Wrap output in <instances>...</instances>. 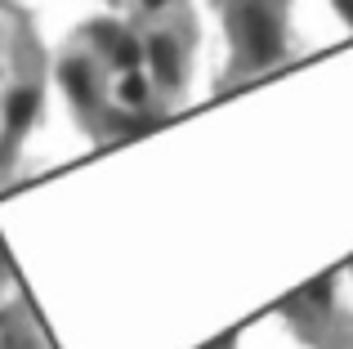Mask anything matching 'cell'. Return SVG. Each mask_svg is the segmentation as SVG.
Segmentation results:
<instances>
[{"label": "cell", "instance_id": "6da1fadb", "mask_svg": "<svg viewBox=\"0 0 353 349\" xmlns=\"http://www.w3.org/2000/svg\"><path fill=\"white\" fill-rule=\"evenodd\" d=\"M246 45H250V59H259V63H268L277 54V27H273V18L264 14L259 5H250L246 9Z\"/></svg>", "mask_w": 353, "mask_h": 349}, {"label": "cell", "instance_id": "7a4b0ae2", "mask_svg": "<svg viewBox=\"0 0 353 349\" xmlns=\"http://www.w3.org/2000/svg\"><path fill=\"white\" fill-rule=\"evenodd\" d=\"M148 59H152L157 77H161L165 86H174V81H179V54H174V41H170V36H152V41H148Z\"/></svg>", "mask_w": 353, "mask_h": 349}, {"label": "cell", "instance_id": "3957f363", "mask_svg": "<svg viewBox=\"0 0 353 349\" xmlns=\"http://www.w3.org/2000/svg\"><path fill=\"white\" fill-rule=\"evenodd\" d=\"M32 117H36V90H18L9 99V130H23Z\"/></svg>", "mask_w": 353, "mask_h": 349}, {"label": "cell", "instance_id": "277c9868", "mask_svg": "<svg viewBox=\"0 0 353 349\" xmlns=\"http://www.w3.org/2000/svg\"><path fill=\"white\" fill-rule=\"evenodd\" d=\"M63 86H68V94H77L81 103H90V99H94V90H90V72H85V63H68V68H63Z\"/></svg>", "mask_w": 353, "mask_h": 349}, {"label": "cell", "instance_id": "5b68a950", "mask_svg": "<svg viewBox=\"0 0 353 349\" xmlns=\"http://www.w3.org/2000/svg\"><path fill=\"white\" fill-rule=\"evenodd\" d=\"M112 59L121 63V68H139V59H143V45L130 41V36H117V41H112Z\"/></svg>", "mask_w": 353, "mask_h": 349}, {"label": "cell", "instance_id": "8992f818", "mask_svg": "<svg viewBox=\"0 0 353 349\" xmlns=\"http://www.w3.org/2000/svg\"><path fill=\"white\" fill-rule=\"evenodd\" d=\"M121 99H125V103H148V81L143 77H139V72H130V77L125 81H121Z\"/></svg>", "mask_w": 353, "mask_h": 349}, {"label": "cell", "instance_id": "52a82bcc", "mask_svg": "<svg viewBox=\"0 0 353 349\" xmlns=\"http://www.w3.org/2000/svg\"><path fill=\"white\" fill-rule=\"evenodd\" d=\"M143 5H152V9H157V5H165V0H143Z\"/></svg>", "mask_w": 353, "mask_h": 349}]
</instances>
